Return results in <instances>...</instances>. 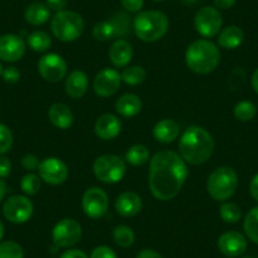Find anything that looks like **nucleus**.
<instances>
[{
    "label": "nucleus",
    "instance_id": "1",
    "mask_svg": "<svg viewBox=\"0 0 258 258\" xmlns=\"http://www.w3.org/2000/svg\"><path fill=\"white\" fill-rule=\"evenodd\" d=\"M187 175V165L180 153L160 151L150 162L148 185L151 192L161 202L172 200L181 191Z\"/></svg>",
    "mask_w": 258,
    "mask_h": 258
},
{
    "label": "nucleus",
    "instance_id": "2",
    "mask_svg": "<svg viewBox=\"0 0 258 258\" xmlns=\"http://www.w3.org/2000/svg\"><path fill=\"white\" fill-rule=\"evenodd\" d=\"M214 140L207 129L190 126L182 133L178 143L180 156L186 163L202 165L207 162L214 151Z\"/></svg>",
    "mask_w": 258,
    "mask_h": 258
},
{
    "label": "nucleus",
    "instance_id": "3",
    "mask_svg": "<svg viewBox=\"0 0 258 258\" xmlns=\"http://www.w3.org/2000/svg\"><path fill=\"white\" fill-rule=\"evenodd\" d=\"M185 61L191 71L200 75H207L213 73L219 64V48L212 41L198 39L194 41L186 49Z\"/></svg>",
    "mask_w": 258,
    "mask_h": 258
},
{
    "label": "nucleus",
    "instance_id": "4",
    "mask_svg": "<svg viewBox=\"0 0 258 258\" xmlns=\"http://www.w3.org/2000/svg\"><path fill=\"white\" fill-rule=\"evenodd\" d=\"M167 16L160 11L140 12L133 19V29L136 36L143 42L160 41L168 31Z\"/></svg>",
    "mask_w": 258,
    "mask_h": 258
},
{
    "label": "nucleus",
    "instance_id": "5",
    "mask_svg": "<svg viewBox=\"0 0 258 258\" xmlns=\"http://www.w3.org/2000/svg\"><path fill=\"white\" fill-rule=\"evenodd\" d=\"M85 24L83 17L73 11L57 12L51 21V31L62 42H74L80 38Z\"/></svg>",
    "mask_w": 258,
    "mask_h": 258
},
{
    "label": "nucleus",
    "instance_id": "6",
    "mask_svg": "<svg viewBox=\"0 0 258 258\" xmlns=\"http://www.w3.org/2000/svg\"><path fill=\"white\" fill-rule=\"evenodd\" d=\"M238 186V175L232 167L217 168L208 177V194L217 202H224L233 197Z\"/></svg>",
    "mask_w": 258,
    "mask_h": 258
},
{
    "label": "nucleus",
    "instance_id": "7",
    "mask_svg": "<svg viewBox=\"0 0 258 258\" xmlns=\"http://www.w3.org/2000/svg\"><path fill=\"white\" fill-rule=\"evenodd\" d=\"M94 175L104 183L119 182L126 171L125 161L116 155L99 156L93 166Z\"/></svg>",
    "mask_w": 258,
    "mask_h": 258
},
{
    "label": "nucleus",
    "instance_id": "8",
    "mask_svg": "<svg viewBox=\"0 0 258 258\" xmlns=\"http://www.w3.org/2000/svg\"><path fill=\"white\" fill-rule=\"evenodd\" d=\"M83 235L80 223L75 219H62L52 230V240L57 248H70L78 244Z\"/></svg>",
    "mask_w": 258,
    "mask_h": 258
},
{
    "label": "nucleus",
    "instance_id": "9",
    "mask_svg": "<svg viewBox=\"0 0 258 258\" xmlns=\"http://www.w3.org/2000/svg\"><path fill=\"white\" fill-rule=\"evenodd\" d=\"M195 29L204 38H212L220 32L223 18L220 12L213 7H203L198 11L194 19Z\"/></svg>",
    "mask_w": 258,
    "mask_h": 258
},
{
    "label": "nucleus",
    "instance_id": "10",
    "mask_svg": "<svg viewBox=\"0 0 258 258\" xmlns=\"http://www.w3.org/2000/svg\"><path fill=\"white\" fill-rule=\"evenodd\" d=\"M33 204L23 195H13L8 198L3 205V214L7 220L14 224H23L33 215Z\"/></svg>",
    "mask_w": 258,
    "mask_h": 258
},
{
    "label": "nucleus",
    "instance_id": "11",
    "mask_svg": "<svg viewBox=\"0 0 258 258\" xmlns=\"http://www.w3.org/2000/svg\"><path fill=\"white\" fill-rule=\"evenodd\" d=\"M81 204H83V210L86 217L91 219H99L108 212V195L103 188L94 186L85 191Z\"/></svg>",
    "mask_w": 258,
    "mask_h": 258
},
{
    "label": "nucleus",
    "instance_id": "12",
    "mask_svg": "<svg viewBox=\"0 0 258 258\" xmlns=\"http://www.w3.org/2000/svg\"><path fill=\"white\" fill-rule=\"evenodd\" d=\"M38 73L49 83H58L68 75V63L57 53H47L38 61Z\"/></svg>",
    "mask_w": 258,
    "mask_h": 258
},
{
    "label": "nucleus",
    "instance_id": "13",
    "mask_svg": "<svg viewBox=\"0 0 258 258\" xmlns=\"http://www.w3.org/2000/svg\"><path fill=\"white\" fill-rule=\"evenodd\" d=\"M39 177L49 185H61L69 177V167L62 160L56 157L44 158L38 167Z\"/></svg>",
    "mask_w": 258,
    "mask_h": 258
},
{
    "label": "nucleus",
    "instance_id": "14",
    "mask_svg": "<svg viewBox=\"0 0 258 258\" xmlns=\"http://www.w3.org/2000/svg\"><path fill=\"white\" fill-rule=\"evenodd\" d=\"M121 76L114 69H103L96 74L94 79L93 88L98 96L101 98H109L114 95L120 88Z\"/></svg>",
    "mask_w": 258,
    "mask_h": 258
},
{
    "label": "nucleus",
    "instance_id": "15",
    "mask_svg": "<svg viewBox=\"0 0 258 258\" xmlns=\"http://www.w3.org/2000/svg\"><path fill=\"white\" fill-rule=\"evenodd\" d=\"M26 53V42L17 34L0 36V59L6 62H17Z\"/></svg>",
    "mask_w": 258,
    "mask_h": 258
},
{
    "label": "nucleus",
    "instance_id": "16",
    "mask_svg": "<svg viewBox=\"0 0 258 258\" xmlns=\"http://www.w3.org/2000/svg\"><path fill=\"white\" fill-rule=\"evenodd\" d=\"M247 239L235 230L223 233L218 239V248L227 257H239L247 250Z\"/></svg>",
    "mask_w": 258,
    "mask_h": 258
},
{
    "label": "nucleus",
    "instance_id": "17",
    "mask_svg": "<svg viewBox=\"0 0 258 258\" xmlns=\"http://www.w3.org/2000/svg\"><path fill=\"white\" fill-rule=\"evenodd\" d=\"M95 135L103 141H111L119 136L121 131V123L118 116L110 113L103 114L95 121Z\"/></svg>",
    "mask_w": 258,
    "mask_h": 258
},
{
    "label": "nucleus",
    "instance_id": "18",
    "mask_svg": "<svg viewBox=\"0 0 258 258\" xmlns=\"http://www.w3.org/2000/svg\"><path fill=\"white\" fill-rule=\"evenodd\" d=\"M142 199L135 191H125L115 200V210L124 218L136 217L142 210Z\"/></svg>",
    "mask_w": 258,
    "mask_h": 258
},
{
    "label": "nucleus",
    "instance_id": "19",
    "mask_svg": "<svg viewBox=\"0 0 258 258\" xmlns=\"http://www.w3.org/2000/svg\"><path fill=\"white\" fill-rule=\"evenodd\" d=\"M88 75L81 70L71 71L64 81V90L71 99L83 98L88 91Z\"/></svg>",
    "mask_w": 258,
    "mask_h": 258
},
{
    "label": "nucleus",
    "instance_id": "20",
    "mask_svg": "<svg viewBox=\"0 0 258 258\" xmlns=\"http://www.w3.org/2000/svg\"><path fill=\"white\" fill-rule=\"evenodd\" d=\"M132 56V46L125 39H116L109 48V58L115 68H126Z\"/></svg>",
    "mask_w": 258,
    "mask_h": 258
},
{
    "label": "nucleus",
    "instance_id": "21",
    "mask_svg": "<svg viewBox=\"0 0 258 258\" xmlns=\"http://www.w3.org/2000/svg\"><path fill=\"white\" fill-rule=\"evenodd\" d=\"M48 119L58 129H69L74 123V114L66 104L56 103L49 108Z\"/></svg>",
    "mask_w": 258,
    "mask_h": 258
},
{
    "label": "nucleus",
    "instance_id": "22",
    "mask_svg": "<svg viewBox=\"0 0 258 258\" xmlns=\"http://www.w3.org/2000/svg\"><path fill=\"white\" fill-rule=\"evenodd\" d=\"M180 135V126L172 119H162L153 128V137L161 143H171Z\"/></svg>",
    "mask_w": 258,
    "mask_h": 258
},
{
    "label": "nucleus",
    "instance_id": "23",
    "mask_svg": "<svg viewBox=\"0 0 258 258\" xmlns=\"http://www.w3.org/2000/svg\"><path fill=\"white\" fill-rule=\"evenodd\" d=\"M115 110L124 118H132L142 110V101L136 94H124L115 101Z\"/></svg>",
    "mask_w": 258,
    "mask_h": 258
},
{
    "label": "nucleus",
    "instance_id": "24",
    "mask_svg": "<svg viewBox=\"0 0 258 258\" xmlns=\"http://www.w3.org/2000/svg\"><path fill=\"white\" fill-rule=\"evenodd\" d=\"M243 39H244V32L242 31V28L237 26H229L220 31L218 36V44L222 48L234 49L243 43Z\"/></svg>",
    "mask_w": 258,
    "mask_h": 258
},
{
    "label": "nucleus",
    "instance_id": "25",
    "mask_svg": "<svg viewBox=\"0 0 258 258\" xmlns=\"http://www.w3.org/2000/svg\"><path fill=\"white\" fill-rule=\"evenodd\" d=\"M49 17H51L49 8L44 3H39V2L29 4L24 12V19L27 23L32 26H42L48 21Z\"/></svg>",
    "mask_w": 258,
    "mask_h": 258
},
{
    "label": "nucleus",
    "instance_id": "26",
    "mask_svg": "<svg viewBox=\"0 0 258 258\" xmlns=\"http://www.w3.org/2000/svg\"><path fill=\"white\" fill-rule=\"evenodd\" d=\"M27 43L29 48L34 52H44L51 47V37L43 31H34L27 37Z\"/></svg>",
    "mask_w": 258,
    "mask_h": 258
},
{
    "label": "nucleus",
    "instance_id": "27",
    "mask_svg": "<svg viewBox=\"0 0 258 258\" xmlns=\"http://www.w3.org/2000/svg\"><path fill=\"white\" fill-rule=\"evenodd\" d=\"M125 160L133 166H142L150 160V151L143 145H135L125 153Z\"/></svg>",
    "mask_w": 258,
    "mask_h": 258
},
{
    "label": "nucleus",
    "instance_id": "28",
    "mask_svg": "<svg viewBox=\"0 0 258 258\" xmlns=\"http://www.w3.org/2000/svg\"><path fill=\"white\" fill-rule=\"evenodd\" d=\"M120 76L121 81H124L126 85L136 86L140 85V84H142L146 80L147 73H146V70L142 66H129V68L124 69Z\"/></svg>",
    "mask_w": 258,
    "mask_h": 258
},
{
    "label": "nucleus",
    "instance_id": "29",
    "mask_svg": "<svg viewBox=\"0 0 258 258\" xmlns=\"http://www.w3.org/2000/svg\"><path fill=\"white\" fill-rule=\"evenodd\" d=\"M113 239L116 245L121 248H128L135 243V232L126 225H118L113 230Z\"/></svg>",
    "mask_w": 258,
    "mask_h": 258
},
{
    "label": "nucleus",
    "instance_id": "30",
    "mask_svg": "<svg viewBox=\"0 0 258 258\" xmlns=\"http://www.w3.org/2000/svg\"><path fill=\"white\" fill-rule=\"evenodd\" d=\"M243 228L247 234V237L252 240L253 243L258 244V207L253 208L245 215Z\"/></svg>",
    "mask_w": 258,
    "mask_h": 258
},
{
    "label": "nucleus",
    "instance_id": "31",
    "mask_svg": "<svg viewBox=\"0 0 258 258\" xmlns=\"http://www.w3.org/2000/svg\"><path fill=\"white\" fill-rule=\"evenodd\" d=\"M93 36L96 41L106 42L109 39L116 37L115 28H114L113 23L110 21H103L99 22L94 26L93 28Z\"/></svg>",
    "mask_w": 258,
    "mask_h": 258
},
{
    "label": "nucleus",
    "instance_id": "32",
    "mask_svg": "<svg viewBox=\"0 0 258 258\" xmlns=\"http://www.w3.org/2000/svg\"><path fill=\"white\" fill-rule=\"evenodd\" d=\"M219 214L225 223H232L233 224V223H237L240 220L242 210L234 203H224V204L220 205Z\"/></svg>",
    "mask_w": 258,
    "mask_h": 258
},
{
    "label": "nucleus",
    "instance_id": "33",
    "mask_svg": "<svg viewBox=\"0 0 258 258\" xmlns=\"http://www.w3.org/2000/svg\"><path fill=\"white\" fill-rule=\"evenodd\" d=\"M257 114V108L250 101H240L234 106V116L239 121H249Z\"/></svg>",
    "mask_w": 258,
    "mask_h": 258
},
{
    "label": "nucleus",
    "instance_id": "34",
    "mask_svg": "<svg viewBox=\"0 0 258 258\" xmlns=\"http://www.w3.org/2000/svg\"><path fill=\"white\" fill-rule=\"evenodd\" d=\"M41 182H42V180L38 175L29 172L22 177L21 188L24 194H27V195H31L32 197V195H36V194H38V191L41 190Z\"/></svg>",
    "mask_w": 258,
    "mask_h": 258
},
{
    "label": "nucleus",
    "instance_id": "35",
    "mask_svg": "<svg viewBox=\"0 0 258 258\" xmlns=\"http://www.w3.org/2000/svg\"><path fill=\"white\" fill-rule=\"evenodd\" d=\"M24 250L21 244L13 240L0 242V258H23Z\"/></svg>",
    "mask_w": 258,
    "mask_h": 258
},
{
    "label": "nucleus",
    "instance_id": "36",
    "mask_svg": "<svg viewBox=\"0 0 258 258\" xmlns=\"http://www.w3.org/2000/svg\"><path fill=\"white\" fill-rule=\"evenodd\" d=\"M13 133L4 124H0V155L9 152L13 146Z\"/></svg>",
    "mask_w": 258,
    "mask_h": 258
},
{
    "label": "nucleus",
    "instance_id": "37",
    "mask_svg": "<svg viewBox=\"0 0 258 258\" xmlns=\"http://www.w3.org/2000/svg\"><path fill=\"white\" fill-rule=\"evenodd\" d=\"M110 22L113 23L114 28H115L116 37H123L129 32V24H131V21H129L126 14L118 13L116 16H114V18L111 19Z\"/></svg>",
    "mask_w": 258,
    "mask_h": 258
},
{
    "label": "nucleus",
    "instance_id": "38",
    "mask_svg": "<svg viewBox=\"0 0 258 258\" xmlns=\"http://www.w3.org/2000/svg\"><path fill=\"white\" fill-rule=\"evenodd\" d=\"M90 258H118V257H116V253L114 252L110 247H106V245H99V247L94 248V250L90 254Z\"/></svg>",
    "mask_w": 258,
    "mask_h": 258
},
{
    "label": "nucleus",
    "instance_id": "39",
    "mask_svg": "<svg viewBox=\"0 0 258 258\" xmlns=\"http://www.w3.org/2000/svg\"><path fill=\"white\" fill-rule=\"evenodd\" d=\"M22 166L26 168L27 171H36L38 170L39 167V160L36 155H32V153H28V155H24L21 160Z\"/></svg>",
    "mask_w": 258,
    "mask_h": 258
},
{
    "label": "nucleus",
    "instance_id": "40",
    "mask_svg": "<svg viewBox=\"0 0 258 258\" xmlns=\"http://www.w3.org/2000/svg\"><path fill=\"white\" fill-rule=\"evenodd\" d=\"M3 80L8 84H16L18 83L19 79H21V73L17 68H13V66H9V68H6L3 70Z\"/></svg>",
    "mask_w": 258,
    "mask_h": 258
},
{
    "label": "nucleus",
    "instance_id": "41",
    "mask_svg": "<svg viewBox=\"0 0 258 258\" xmlns=\"http://www.w3.org/2000/svg\"><path fill=\"white\" fill-rule=\"evenodd\" d=\"M120 3L129 13H140L143 7V0H120Z\"/></svg>",
    "mask_w": 258,
    "mask_h": 258
},
{
    "label": "nucleus",
    "instance_id": "42",
    "mask_svg": "<svg viewBox=\"0 0 258 258\" xmlns=\"http://www.w3.org/2000/svg\"><path fill=\"white\" fill-rule=\"evenodd\" d=\"M12 172V163L8 157L0 155V178L8 177Z\"/></svg>",
    "mask_w": 258,
    "mask_h": 258
},
{
    "label": "nucleus",
    "instance_id": "43",
    "mask_svg": "<svg viewBox=\"0 0 258 258\" xmlns=\"http://www.w3.org/2000/svg\"><path fill=\"white\" fill-rule=\"evenodd\" d=\"M69 0H46V6L48 7L49 11L53 12H61L64 11L66 6H68Z\"/></svg>",
    "mask_w": 258,
    "mask_h": 258
},
{
    "label": "nucleus",
    "instance_id": "44",
    "mask_svg": "<svg viewBox=\"0 0 258 258\" xmlns=\"http://www.w3.org/2000/svg\"><path fill=\"white\" fill-rule=\"evenodd\" d=\"M59 258H89L88 254H86L84 250L81 249H69L64 250Z\"/></svg>",
    "mask_w": 258,
    "mask_h": 258
},
{
    "label": "nucleus",
    "instance_id": "45",
    "mask_svg": "<svg viewBox=\"0 0 258 258\" xmlns=\"http://www.w3.org/2000/svg\"><path fill=\"white\" fill-rule=\"evenodd\" d=\"M249 192L252 195V198L258 202V173L255 176H253V178L250 180L249 183Z\"/></svg>",
    "mask_w": 258,
    "mask_h": 258
},
{
    "label": "nucleus",
    "instance_id": "46",
    "mask_svg": "<svg viewBox=\"0 0 258 258\" xmlns=\"http://www.w3.org/2000/svg\"><path fill=\"white\" fill-rule=\"evenodd\" d=\"M237 0H214V6L217 9H230Z\"/></svg>",
    "mask_w": 258,
    "mask_h": 258
},
{
    "label": "nucleus",
    "instance_id": "47",
    "mask_svg": "<svg viewBox=\"0 0 258 258\" xmlns=\"http://www.w3.org/2000/svg\"><path fill=\"white\" fill-rule=\"evenodd\" d=\"M137 258H163L158 252L153 249H142L137 254Z\"/></svg>",
    "mask_w": 258,
    "mask_h": 258
},
{
    "label": "nucleus",
    "instance_id": "48",
    "mask_svg": "<svg viewBox=\"0 0 258 258\" xmlns=\"http://www.w3.org/2000/svg\"><path fill=\"white\" fill-rule=\"evenodd\" d=\"M250 83H252L253 90H254L255 93L258 94V69L254 71V73H253L252 80H250Z\"/></svg>",
    "mask_w": 258,
    "mask_h": 258
},
{
    "label": "nucleus",
    "instance_id": "49",
    "mask_svg": "<svg viewBox=\"0 0 258 258\" xmlns=\"http://www.w3.org/2000/svg\"><path fill=\"white\" fill-rule=\"evenodd\" d=\"M7 191H8V190H7L6 182H4V181L0 178V203H2V200H3L4 198H6Z\"/></svg>",
    "mask_w": 258,
    "mask_h": 258
},
{
    "label": "nucleus",
    "instance_id": "50",
    "mask_svg": "<svg viewBox=\"0 0 258 258\" xmlns=\"http://www.w3.org/2000/svg\"><path fill=\"white\" fill-rule=\"evenodd\" d=\"M4 224L3 223H2V220H0V240L3 239V237H4Z\"/></svg>",
    "mask_w": 258,
    "mask_h": 258
},
{
    "label": "nucleus",
    "instance_id": "51",
    "mask_svg": "<svg viewBox=\"0 0 258 258\" xmlns=\"http://www.w3.org/2000/svg\"><path fill=\"white\" fill-rule=\"evenodd\" d=\"M3 66H2V62H0V76H2V74H3Z\"/></svg>",
    "mask_w": 258,
    "mask_h": 258
},
{
    "label": "nucleus",
    "instance_id": "52",
    "mask_svg": "<svg viewBox=\"0 0 258 258\" xmlns=\"http://www.w3.org/2000/svg\"><path fill=\"white\" fill-rule=\"evenodd\" d=\"M155 2H162V0H155Z\"/></svg>",
    "mask_w": 258,
    "mask_h": 258
}]
</instances>
